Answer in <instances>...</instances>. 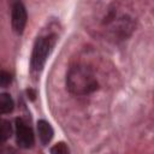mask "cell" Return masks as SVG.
Wrapping results in <instances>:
<instances>
[{"mask_svg":"<svg viewBox=\"0 0 154 154\" xmlns=\"http://www.w3.org/2000/svg\"><path fill=\"white\" fill-rule=\"evenodd\" d=\"M10 81H11L10 75L5 71H0V85H7Z\"/></svg>","mask_w":154,"mask_h":154,"instance_id":"obj_9","label":"cell"},{"mask_svg":"<svg viewBox=\"0 0 154 154\" xmlns=\"http://www.w3.org/2000/svg\"><path fill=\"white\" fill-rule=\"evenodd\" d=\"M13 100L8 94H0V112L10 113L13 109Z\"/></svg>","mask_w":154,"mask_h":154,"instance_id":"obj_6","label":"cell"},{"mask_svg":"<svg viewBox=\"0 0 154 154\" xmlns=\"http://www.w3.org/2000/svg\"><path fill=\"white\" fill-rule=\"evenodd\" d=\"M67 88L76 95H85L97 89V81L93 72L85 66L72 67L66 78Z\"/></svg>","mask_w":154,"mask_h":154,"instance_id":"obj_1","label":"cell"},{"mask_svg":"<svg viewBox=\"0 0 154 154\" xmlns=\"http://www.w3.org/2000/svg\"><path fill=\"white\" fill-rule=\"evenodd\" d=\"M12 129H11V124L7 120L0 119V141H5L11 136Z\"/></svg>","mask_w":154,"mask_h":154,"instance_id":"obj_7","label":"cell"},{"mask_svg":"<svg viewBox=\"0 0 154 154\" xmlns=\"http://www.w3.org/2000/svg\"><path fill=\"white\" fill-rule=\"evenodd\" d=\"M51 154H69V148L64 142H59L51 148Z\"/></svg>","mask_w":154,"mask_h":154,"instance_id":"obj_8","label":"cell"},{"mask_svg":"<svg viewBox=\"0 0 154 154\" xmlns=\"http://www.w3.org/2000/svg\"><path fill=\"white\" fill-rule=\"evenodd\" d=\"M53 37H38L35 42L32 55H31V70L32 72H40L45 66L47 57L53 47Z\"/></svg>","mask_w":154,"mask_h":154,"instance_id":"obj_2","label":"cell"},{"mask_svg":"<svg viewBox=\"0 0 154 154\" xmlns=\"http://www.w3.org/2000/svg\"><path fill=\"white\" fill-rule=\"evenodd\" d=\"M16 135L17 142L23 148H30L34 144V134L31 129L24 123L23 119L16 120Z\"/></svg>","mask_w":154,"mask_h":154,"instance_id":"obj_3","label":"cell"},{"mask_svg":"<svg viewBox=\"0 0 154 154\" xmlns=\"http://www.w3.org/2000/svg\"><path fill=\"white\" fill-rule=\"evenodd\" d=\"M26 24V10L22 2L13 4L12 7V26L17 34H22Z\"/></svg>","mask_w":154,"mask_h":154,"instance_id":"obj_4","label":"cell"},{"mask_svg":"<svg viewBox=\"0 0 154 154\" xmlns=\"http://www.w3.org/2000/svg\"><path fill=\"white\" fill-rule=\"evenodd\" d=\"M37 131H38V137L42 142V144H48V142L53 137V129L51 124L43 119L37 122Z\"/></svg>","mask_w":154,"mask_h":154,"instance_id":"obj_5","label":"cell"}]
</instances>
